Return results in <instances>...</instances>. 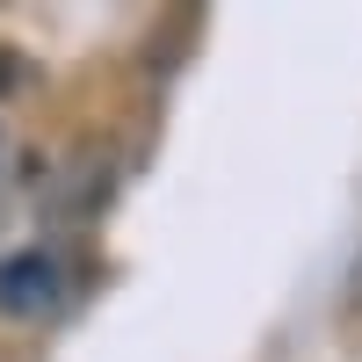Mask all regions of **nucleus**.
<instances>
[{"mask_svg": "<svg viewBox=\"0 0 362 362\" xmlns=\"http://www.w3.org/2000/svg\"><path fill=\"white\" fill-rule=\"evenodd\" d=\"M355 305H362V261H355Z\"/></svg>", "mask_w": 362, "mask_h": 362, "instance_id": "obj_2", "label": "nucleus"}, {"mask_svg": "<svg viewBox=\"0 0 362 362\" xmlns=\"http://www.w3.org/2000/svg\"><path fill=\"white\" fill-rule=\"evenodd\" d=\"M58 261L51 254H15L8 268H0V312H15V319H37L58 305Z\"/></svg>", "mask_w": 362, "mask_h": 362, "instance_id": "obj_1", "label": "nucleus"}]
</instances>
